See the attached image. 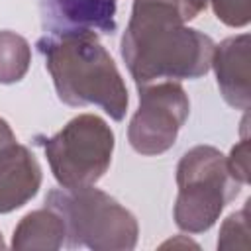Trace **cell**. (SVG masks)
Returning a JSON list of instances; mask_svg holds the SVG:
<instances>
[{"instance_id": "cell-1", "label": "cell", "mask_w": 251, "mask_h": 251, "mask_svg": "<svg viewBox=\"0 0 251 251\" xmlns=\"http://www.w3.org/2000/svg\"><path fill=\"white\" fill-rule=\"evenodd\" d=\"M200 12L194 0H133L120 53L137 88L159 80H192L210 71L216 43L184 25Z\"/></svg>"}, {"instance_id": "cell-2", "label": "cell", "mask_w": 251, "mask_h": 251, "mask_svg": "<svg viewBox=\"0 0 251 251\" xmlns=\"http://www.w3.org/2000/svg\"><path fill=\"white\" fill-rule=\"evenodd\" d=\"M57 96L67 106H100L122 122L129 96L126 82L96 35H43L37 39Z\"/></svg>"}, {"instance_id": "cell-3", "label": "cell", "mask_w": 251, "mask_h": 251, "mask_svg": "<svg viewBox=\"0 0 251 251\" xmlns=\"http://www.w3.org/2000/svg\"><path fill=\"white\" fill-rule=\"evenodd\" d=\"M45 206L53 208L67 231V247L92 251H131L137 245L135 216L100 188H53Z\"/></svg>"}, {"instance_id": "cell-4", "label": "cell", "mask_w": 251, "mask_h": 251, "mask_svg": "<svg viewBox=\"0 0 251 251\" xmlns=\"http://www.w3.org/2000/svg\"><path fill=\"white\" fill-rule=\"evenodd\" d=\"M176 184L173 216L186 233L208 231L243 186L229 173L226 155L212 145H196L180 157Z\"/></svg>"}, {"instance_id": "cell-5", "label": "cell", "mask_w": 251, "mask_h": 251, "mask_svg": "<svg viewBox=\"0 0 251 251\" xmlns=\"http://www.w3.org/2000/svg\"><path fill=\"white\" fill-rule=\"evenodd\" d=\"M47 163L61 188L96 184L112 163L114 131L96 114H78L51 137L37 135Z\"/></svg>"}, {"instance_id": "cell-6", "label": "cell", "mask_w": 251, "mask_h": 251, "mask_svg": "<svg viewBox=\"0 0 251 251\" xmlns=\"http://www.w3.org/2000/svg\"><path fill=\"white\" fill-rule=\"evenodd\" d=\"M139 108L129 120L127 141L133 151L155 157L169 151L190 114V100L176 80L139 86Z\"/></svg>"}, {"instance_id": "cell-7", "label": "cell", "mask_w": 251, "mask_h": 251, "mask_svg": "<svg viewBox=\"0 0 251 251\" xmlns=\"http://www.w3.org/2000/svg\"><path fill=\"white\" fill-rule=\"evenodd\" d=\"M45 35H112L116 0H37Z\"/></svg>"}, {"instance_id": "cell-8", "label": "cell", "mask_w": 251, "mask_h": 251, "mask_svg": "<svg viewBox=\"0 0 251 251\" xmlns=\"http://www.w3.org/2000/svg\"><path fill=\"white\" fill-rule=\"evenodd\" d=\"M249 33L233 35L214 47L212 67L216 73L222 98L235 110H249L251 104V71H249Z\"/></svg>"}, {"instance_id": "cell-9", "label": "cell", "mask_w": 251, "mask_h": 251, "mask_svg": "<svg viewBox=\"0 0 251 251\" xmlns=\"http://www.w3.org/2000/svg\"><path fill=\"white\" fill-rule=\"evenodd\" d=\"M41 178V167L25 145L8 147L0 155V214L27 204L37 194Z\"/></svg>"}, {"instance_id": "cell-10", "label": "cell", "mask_w": 251, "mask_h": 251, "mask_svg": "<svg viewBox=\"0 0 251 251\" xmlns=\"http://www.w3.org/2000/svg\"><path fill=\"white\" fill-rule=\"evenodd\" d=\"M14 249H43V251H57L67 247V231L61 216L45 206L25 214L14 229L12 235Z\"/></svg>"}, {"instance_id": "cell-11", "label": "cell", "mask_w": 251, "mask_h": 251, "mask_svg": "<svg viewBox=\"0 0 251 251\" xmlns=\"http://www.w3.org/2000/svg\"><path fill=\"white\" fill-rule=\"evenodd\" d=\"M31 63V47L25 37L16 31H0V84L20 82Z\"/></svg>"}, {"instance_id": "cell-12", "label": "cell", "mask_w": 251, "mask_h": 251, "mask_svg": "<svg viewBox=\"0 0 251 251\" xmlns=\"http://www.w3.org/2000/svg\"><path fill=\"white\" fill-rule=\"evenodd\" d=\"M249 202L233 214L226 218V222L220 227L218 237V249H243L247 251L251 247L249 243Z\"/></svg>"}, {"instance_id": "cell-13", "label": "cell", "mask_w": 251, "mask_h": 251, "mask_svg": "<svg viewBox=\"0 0 251 251\" xmlns=\"http://www.w3.org/2000/svg\"><path fill=\"white\" fill-rule=\"evenodd\" d=\"M216 18L229 27H243L251 20V0H208Z\"/></svg>"}, {"instance_id": "cell-14", "label": "cell", "mask_w": 251, "mask_h": 251, "mask_svg": "<svg viewBox=\"0 0 251 251\" xmlns=\"http://www.w3.org/2000/svg\"><path fill=\"white\" fill-rule=\"evenodd\" d=\"M226 161L233 178H237L241 184H247L249 182V139L245 133L241 141L231 147L229 157H226Z\"/></svg>"}, {"instance_id": "cell-15", "label": "cell", "mask_w": 251, "mask_h": 251, "mask_svg": "<svg viewBox=\"0 0 251 251\" xmlns=\"http://www.w3.org/2000/svg\"><path fill=\"white\" fill-rule=\"evenodd\" d=\"M14 143H18V141H16V135H14L12 127H10V124L4 118H0V155L8 147H12Z\"/></svg>"}, {"instance_id": "cell-16", "label": "cell", "mask_w": 251, "mask_h": 251, "mask_svg": "<svg viewBox=\"0 0 251 251\" xmlns=\"http://www.w3.org/2000/svg\"><path fill=\"white\" fill-rule=\"evenodd\" d=\"M194 2H196V4H198L202 10H204V8H206V4H208V0H194Z\"/></svg>"}, {"instance_id": "cell-17", "label": "cell", "mask_w": 251, "mask_h": 251, "mask_svg": "<svg viewBox=\"0 0 251 251\" xmlns=\"http://www.w3.org/2000/svg\"><path fill=\"white\" fill-rule=\"evenodd\" d=\"M6 247V243H4V239H2V233H0V249H4Z\"/></svg>"}]
</instances>
